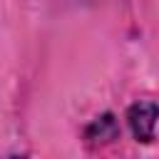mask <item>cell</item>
<instances>
[{"instance_id":"obj_1","label":"cell","mask_w":159,"mask_h":159,"mask_svg":"<svg viewBox=\"0 0 159 159\" xmlns=\"http://www.w3.org/2000/svg\"><path fill=\"white\" fill-rule=\"evenodd\" d=\"M159 122V102L152 99H137L127 109V124L137 142H152L154 129Z\"/></svg>"},{"instance_id":"obj_2","label":"cell","mask_w":159,"mask_h":159,"mask_svg":"<svg viewBox=\"0 0 159 159\" xmlns=\"http://www.w3.org/2000/svg\"><path fill=\"white\" fill-rule=\"evenodd\" d=\"M87 139H92V142H112V139H117V122H114V117L112 114L97 117L87 127Z\"/></svg>"}]
</instances>
